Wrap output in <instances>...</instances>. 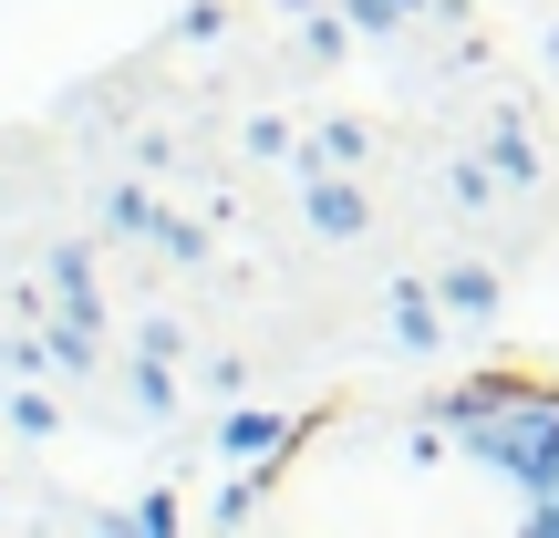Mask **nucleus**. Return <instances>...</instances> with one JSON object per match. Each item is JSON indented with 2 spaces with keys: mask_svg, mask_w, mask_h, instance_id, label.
Returning <instances> with one entry per match:
<instances>
[{
  "mask_svg": "<svg viewBox=\"0 0 559 538\" xmlns=\"http://www.w3.org/2000/svg\"><path fill=\"white\" fill-rule=\"evenodd\" d=\"M466 445H477L498 477H519L528 498H549V487H559V404H528L519 394V415H508V404H498V415H477V425H466Z\"/></svg>",
  "mask_w": 559,
  "mask_h": 538,
  "instance_id": "nucleus-1",
  "label": "nucleus"
},
{
  "mask_svg": "<svg viewBox=\"0 0 559 538\" xmlns=\"http://www.w3.org/2000/svg\"><path fill=\"white\" fill-rule=\"evenodd\" d=\"M394 342H404V352H436V342H445V290L404 279V290H394Z\"/></svg>",
  "mask_w": 559,
  "mask_h": 538,
  "instance_id": "nucleus-2",
  "label": "nucleus"
},
{
  "mask_svg": "<svg viewBox=\"0 0 559 538\" xmlns=\"http://www.w3.org/2000/svg\"><path fill=\"white\" fill-rule=\"evenodd\" d=\"M436 290H445V311H466V321L498 311V279H487L477 260H445V270H436Z\"/></svg>",
  "mask_w": 559,
  "mask_h": 538,
  "instance_id": "nucleus-3",
  "label": "nucleus"
},
{
  "mask_svg": "<svg viewBox=\"0 0 559 538\" xmlns=\"http://www.w3.org/2000/svg\"><path fill=\"white\" fill-rule=\"evenodd\" d=\"M311 228L321 239H362V198L342 177H311Z\"/></svg>",
  "mask_w": 559,
  "mask_h": 538,
  "instance_id": "nucleus-4",
  "label": "nucleus"
},
{
  "mask_svg": "<svg viewBox=\"0 0 559 538\" xmlns=\"http://www.w3.org/2000/svg\"><path fill=\"white\" fill-rule=\"evenodd\" d=\"M353 156H362V135H353V124H321V135H311V156H300V166H311V177H342Z\"/></svg>",
  "mask_w": 559,
  "mask_h": 538,
  "instance_id": "nucleus-5",
  "label": "nucleus"
},
{
  "mask_svg": "<svg viewBox=\"0 0 559 538\" xmlns=\"http://www.w3.org/2000/svg\"><path fill=\"white\" fill-rule=\"evenodd\" d=\"M260 445H280L270 415H228V456H260Z\"/></svg>",
  "mask_w": 559,
  "mask_h": 538,
  "instance_id": "nucleus-6",
  "label": "nucleus"
},
{
  "mask_svg": "<svg viewBox=\"0 0 559 538\" xmlns=\"http://www.w3.org/2000/svg\"><path fill=\"white\" fill-rule=\"evenodd\" d=\"M104 228H156L145 218V187H115V198H104Z\"/></svg>",
  "mask_w": 559,
  "mask_h": 538,
  "instance_id": "nucleus-7",
  "label": "nucleus"
},
{
  "mask_svg": "<svg viewBox=\"0 0 559 538\" xmlns=\"http://www.w3.org/2000/svg\"><path fill=\"white\" fill-rule=\"evenodd\" d=\"M135 404H145V415H166V404H177V394H166V362H156V352L135 362Z\"/></svg>",
  "mask_w": 559,
  "mask_h": 538,
  "instance_id": "nucleus-8",
  "label": "nucleus"
},
{
  "mask_svg": "<svg viewBox=\"0 0 559 538\" xmlns=\"http://www.w3.org/2000/svg\"><path fill=\"white\" fill-rule=\"evenodd\" d=\"M528 528H549V538H559V487H549V498H539V507H528Z\"/></svg>",
  "mask_w": 559,
  "mask_h": 538,
  "instance_id": "nucleus-9",
  "label": "nucleus"
}]
</instances>
